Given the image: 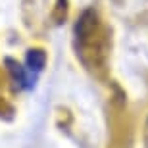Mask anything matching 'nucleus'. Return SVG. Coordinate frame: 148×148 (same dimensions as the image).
<instances>
[{"instance_id":"1","label":"nucleus","mask_w":148,"mask_h":148,"mask_svg":"<svg viewBox=\"0 0 148 148\" xmlns=\"http://www.w3.org/2000/svg\"><path fill=\"white\" fill-rule=\"evenodd\" d=\"M42 64H44V56L42 54H38V52H31V54H29V69H31V71H33V67L35 69H40V67H42Z\"/></svg>"}]
</instances>
